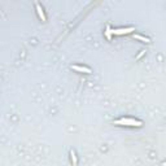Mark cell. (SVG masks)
<instances>
[{"mask_svg": "<svg viewBox=\"0 0 166 166\" xmlns=\"http://www.w3.org/2000/svg\"><path fill=\"white\" fill-rule=\"evenodd\" d=\"M112 35H113V33H112L110 26H107V30H105V37H107V39H108V40H110V39H112Z\"/></svg>", "mask_w": 166, "mask_h": 166, "instance_id": "6", "label": "cell"}, {"mask_svg": "<svg viewBox=\"0 0 166 166\" xmlns=\"http://www.w3.org/2000/svg\"><path fill=\"white\" fill-rule=\"evenodd\" d=\"M161 165H162V166H166V161H164V162H162Z\"/></svg>", "mask_w": 166, "mask_h": 166, "instance_id": "9", "label": "cell"}, {"mask_svg": "<svg viewBox=\"0 0 166 166\" xmlns=\"http://www.w3.org/2000/svg\"><path fill=\"white\" fill-rule=\"evenodd\" d=\"M35 9H37V12H38V16H39V18L43 21V22H45L47 21V17H45V13H44V9H43V7H42L39 3H35Z\"/></svg>", "mask_w": 166, "mask_h": 166, "instance_id": "3", "label": "cell"}, {"mask_svg": "<svg viewBox=\"0 0 166 166\" xmlns=\"http://www.w3.org/2000/svg\"><path fill=\"white\" fill-rule=\"evenodd\" d=\"M135 31V27H119V29H112V33L114 35H125Z\"/></svg>", "mask_w": 166, "mask_h": 166, "instance_id": "2", "label": "cell"}, {"mask_svg": "<svg viewBox=\"0 0 166 166\" xmlns=\"http://www.w3.org/2000/svg\"><path fill=\"white\" fill-rule=\"evenodd\" d=\"M144 53H146V51H144V49H143V51H140V53H139V55H137V56H136V60H139V59H140V57H142V56H143Z\"/></svg>", "mask_w": 166, "mask_h": 166, "instance_id": "8", "label": "cell"}, {"mask_svg": "<svg viewBox=\"0 0 166 166\" xmlns=\"http://www.w3.org/2000/svg\"><path fill=\"white\" fill-rule=\"evenodd\" d=\"M134 38H135V39H139V40L144 42V43H151V39H149V38H147V37H143V35L135 34V35H134Z\"/></svg>", "mask_w": 166, "mask_h": 166, "instance_id": "5", "label": "cell"}, {"mask_svg": "<svg viewBox=\"0 0 166 166\" xmlns=\"http://www.w3.org/2000/svg\"><path fill=\"white\" fill-rule=\"evenodd\" d=\"M70 157H72V161H73L74 165L78 164V158H77V154H75V152L74 151H70Z\"/></svg>", "mask_w": 166, "mask_h": 166, "instance_id": "7", "label": "cell"}, {"mask_svg": "<svg viewBox=\"0 0 166 166\" xmlns=\"http://www.w3.org/2000/svg\"><path fill=\"white\" fill-rule=\"evenodd\" d=\"M70 69L75 70V72L86 73V74H91V73H92V70H91L90 68H87V66H80V65H72V66H70Z\"/></svg>", "mask_w": 166, "mask_h": 166, "instance_id": "4", "label": "cell"}, {"mask_svg": "<svg viewBox=\"0 0 166 166\" xmlns=\"http://www.w3.org/2000/svg\"><path fill=\"white\" fill-rule=\"evenodd\" d=\"M114 123H116V125L130 126V127H142L143 126V122L142 121H139V119H135V118H127V117L119 118L118 121H116Z\"/></svg>", "mask_w": 166, "mask_h": 166, "instance_id": "1", "label": "cell"}]
</instances>
